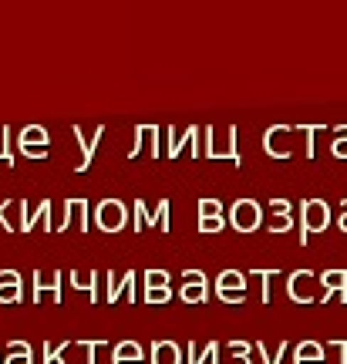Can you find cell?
Masks as SVG:
<instances>
[{
    "instance_id": "1",
    "label": "cell",
    "mask_w": 347,
    "mask_h": 364,
    "mask_svg": "<svg viewBox=\"0 0 347 364\" xmlns=\"http://www.w3.org/2000/svg\"><path fill=\"white\" fill-rule=\"evenodd\" d=\"M300 247H307L310 236L314 233H324L327 223H331V206L324 199H304L300 203Z\"/></svg>"
},
{
    "instance_id": "2",
    "label": "cell",
    "mask_w": 347,
    "mask_h": 364,
    "mask_svg": "<svg viewBox=\"0 0 347 364\" xmlns=\"http://www.w3.org/2000/svg\"><path fill=\"white\" fill-rule=\"evenodd\" d=\"M95 223L102 226L105 233L125 230V206H122L118 199H105V203H98V216H95Z\"/></svg>"
},
{
    "instance_id": "3",
    "label": "cell",
    "mask_w": 347,
    "mask_h": 364,
    "mask_svg": "<svg viewBox=\"0 0 347 364\" xmlns=\"http://www.w3.org/2000/svg\"><path fill=\"white\" fill-rule=\"evenodd\" d=\"M233 226L240 230V233H253L260 230V206L253 199H240V203H233Z\"/></svg>"
},
{
    "instance_id": "4",
    "label": "cell",
    "mask_w": 347,
    "mask_h": 364,
    "mask_svg": "<svg viewBox=\"0 0 347 364\" xmlns=\"http://www.w3.org/2000/svg\"><path fill=\"white\" fill-rule=\"evenodd\" d=\"M186 287H182V300L186 304H203L206 300V273L203 270H186Z\"/></svg>"
},
{
    "instance_id": "5",
    "label": "cell",
    "mask_w": 347,
    "mask_h": 364,
    "mask_svg": "<svg viewBox=\"0 0 347 364\" xmlns=\"http://www.w3.org/2000/svg\"><path fill=\"white\" fill-rule=\"evenodd\" d=\"M149 223L162 226V230L169 233V199H166V203H159V213H155V216H149V209H145V203H142V199L135 203V233H139V230H145Z\"/></svg>"
},
{
    "instance_id": "6",
    "label": "cell",
    "mask_w": 347,
    "mask_h": 364,
    "mask_svg": "<svg viewBox=\"0 0 347 364\" xmlns=\"http://www.w3.org/2000/svg\"><path fill=\"white\" fill-rule=\"evenodd\" d=\"M44 145H48V132L44 129H24L21 132V152H24V156L41 159L44 156Z\"/></svg>"
},
{
    "instance_id": "7",
    "label": "cell",
    "mask_w": 347,
    "mask_h": 364,
    "mask_svg": "<svg viewBox=\"0 0 347 364\" xmlns=\"http://www.w3.org/2000/svg\"><path fill=\"white\" fill-rule=\"evenodd\" d=\"M321 284H324V290H327V294H324V304L334 297V294L341 300H347V273L344 270H327L321 277Z\"/></svg>"
},
{
    "instance_id": "8",
    "label": "cell",
    "mask_w": 347,
    "mask_h": 364,
    "mask_svg": "<svg viewBox=\"0 0 347 364\" xmlns=\"http://www.w3.org/2000/svg\"><path fill=\"white\" fill-rule=\"evenodd\" d=\"M310 280H317V277H314V273H307V270H297L294 277H290L287 290H290V297H294L297 304H314V297H310V290H307Z\"/></svg>"
},
{
    "instance_id": "9",
    "label": "cell",
    "mask_w": 347,
    "mask_h": 364,
    "mask_svg": "<svg viewBox=\"0 0 347 364\" xmlns=\"http://www.w3.org/2000/svg\"><path fill=\"white\" fill-rule=\"evenodd\" d=\"M17 300H21V273H0V304H17Z\"/></svg>"
},
{
    "instance_id": "10",
    "label": "cell",
    "mask_w": 347,
    "mask_h": 364,
    "mask_svg": "<svg viewBox=\"0 0 347 364\" xmlns=\"http://www.w3.org/2000/svg\"><path fill=\"white\" fill-rule=\"evenodd\" d=\"M216 294H246V277L240 270H226L219 273L216 280Z\"/></svg>"
},
{
    "instance_id": "11",
    "label": "cell",
    "mask_w": 347,
    "mask_h": 364,
    "mask_svg": "<svg viewBox=\"0 0 347 364\" xmlns=\"http://www.w3.org/2000/svg\"><path fill=\"white\" fill-rule=\"evenodd\" d=\"M152 364H182L179 344H172V341H155L152 344Z\"/></svg>"
},
{
    "instance_id": "12",
    "label": "cell",
    "mask_w": 347,
    "mask_h": 364,
    "mask_svg": "<svg viewBox=\"0 0 347 364\" xmlns=\"http://www.w3.org/2000/svg\"><path fill=\"white\" fill-rule=\"evenodd\" d=\"M294 364H324V348L317 344V341H304V344H297Z\"/></svg>"
},
{
    "instance_id": "13",
    "label": "cell",
    "mask_w": 347,
    "mask_h": 364,
    "mask_svg": "<svg viewBox=\"0 0 347 364\" xmlns=\"http://www.w3.org/2000/svg\"><path fill=\"white\" fill-rule=\"evenodd\" d=\"M270 209L277 213V223H270L273 233H290V226H294V220H290V203H287V199H273Z\"/></svg>"
},
{
    "instance_id": "14",
    "label": "cell",
    "mask_w": 347,
    "mask_h": 364,
    "mask_svg": "<svg viewBox=\"0 0 347 364\" xmlns=\"http://www.w3.org/2000/svg\"><path fill=\"white\" fill-rule=\"evenodd\" d=\"M115 364H142V344L139 341H122L115 348Z\"/></svg>"
},
{
    "instance_id": "15",
    "label": "cell",
    "mask_w": 347,
    "mask_h": 364,
    "mask_svg": "<svg viewBox=\"0 0 347 364\" xmlns=\"http://www.w3.org/2000/svg\"><path fill=\"white\" fill-rule=\"evenodd\" d=\"M7 351H11V358H4V364H34L31 361V344H24V341H14Z\"/></svg>"
},
{
    "instance_id": "16",
    "label": "cell",
    "mask_w": 347,
    "mask_h": 364,
    "mask_svg": "<svg viewBox=\"0 0 347 364\" xmlns=\"http://www.w3.org/2000/svg\"><path fill=\"white\" fill-rule=\"evenodd\" d=\"M105 135V125H98L95 129V139L91 142H81V149H85V159H81V166H78V172H88L91 169V156H95V149H98V139Z\"/></svg>"
},
{
    "instance_id": "17",
    "label": "cell",
    "mask_w": 347,
    "mask_h": 364,
    "mask_svg": "<svg viewBox=\"0 0 347 364\" xmlns=\"http://www.w3.org/2000/svg\"><path fill=\"white\" fill-rule=\"evenodd\" d=\"M44 290H54V294H58V297H61V277H58V273H54V280H44V277H34V300H41V294H44Z\"/></svg>"
},
{
    "instance_id": "18",
    "label": "cell",
    "mask_w": 347,
    "mask_h": 364,
    "mask_svg": "<svg viewBox=\"0 0 347 364\" xmlns=\"http://www.w3.org/2000/svg\"><path fill=\"white\" fill-rule=\"evenodd\" d=\"M132 287H135V273H125V277H122V280H118V284H112L108 287V304H115L118 297H122V294H125V290H132Z\"/></svg>"
},
{
    "instance_id": "19",
    "label": "cell",
    "mask_w": 347,
    "mask_h": 364,
    "mask_svg": "<svg viewBox=\"0 0 347 364\" xmlns=\"http://www.w3.org/2000/svg\"><path fill=\"white\" fill-rule=\"evenodd\" d=\"M145 284H149V290H169V273L166 270H149L145 273Z\"/></svg>"
},
{
    "instance_id": "20",
    "label": "cell",
    "mask_w": 347,
    "mask_h": 364,
    "mask_svg": "<svg viewBox=\"0 0 347 364\" xmlns=\"http://www.w3.org/2000/svg\"><path fill=\"white\" fill-rule=\"evenodd\" d=\"M230 351L236 354V361H230V364H253V361H250V351H253V344H246V341H233Z\"/></svg>"
},
{
    "instance_id": "21",
    "label": "cell",
    "mask_w": 347,
    "mask_h": 364,
    "mask_svg": "<svg viewBox=\"0 0 347 364\" xmlns=\"http://www.w3.org/2000/svg\"><path fill=\"white\" fill-rule=\"evenodd\" d=\"M219 354V344H206V351L199 354L196 344H189V364H206V358H216Z\"/></svg>"
},
{
    "instance_id": "22",
    "label": "cell",
    "mask_w": 347,
    "mask_h": 364,
    "mask_svg": "<svg viewBox=\"0 0 347 364\" xmlns=\"http://www.w3.org/2000/svg\"><path fill=\"white\" fill-rule=\"evenodd\" d=\"M199 216H203V220H216V216H223L219 199H203V203H199Z\"/></svg>"
},
{
    "instance_id": "23",
    "label": "cell",
    "mask_w": 347,
    "mask_h": 364,
    "mask_svg": "<svg viewBox=\"0 0 347 364\" xmlns=\"http://www.w3.org/2000/svg\"><path fill=\"white\" fill-rule=\"evenodd\" d=\"M257 351L263 354V364H280V358L287 354V344H280V348H277V354H267V348H263V344H257Z\"/></svg>"
},
{
    "instance_id": "24",
    "label": "cell",
    "mask_w": 347,
    "mask_h": 364,
    "mask_svg": "<svg viewBox=\"0 0 347 364\" xmlns=\"http://www.w3.org/2000/svg\"><path fill=\"white\" fill-rule=\"evenodd\" d=\"M226 223H223V216H216V220H199V233H219Z\"/></svg>"
},
{
    "instance_id": "25",
    "label": "cell",
    "mask_w": 347,
    "mask_h": 364,
    "mask_svg": "<svg viewBox=\"0 0 347 364\" xmlns=\"http://www.w3.org/2000/svg\"><path fill=\"white\" fill-rule=\"evenodd\" d=\"M71 284H75L78 290H95V273H91V277H81V273H71Z\"/></svg>"
},
{
    "instance_id": "26",
    "label": "cell",
    "mask_w": 347,
    "mask_h": 364,
    "mask_svg": "<svg viewBox=\"0 0 347 364\" xmlns=\"http://www.w3.org/2000/svg\"><path fill=\"white\" fill-rule=\"evenodd\" d=\"M337 132H341V139L334 142V156L337 159H347V125H344V129H337Z\"/></svg>"
},
{
    "instance_id": "27",
    "label": "cell",
    "mask_w": 347,
    "mask_h": 364,
    "mask_svg": "<svg viewBox=\"0 0 347 364\" xmlns=\"http://www.w3.org/2000/svg\"><path fill=\"white\" fill-rule=\"evenodd\" d=\"M196 135H199V132H196V129H189V132H186V142H193ZM179 152H182V142H172V149H169V156L176 159V156H179Z\"/></svg>"
},
{
    "instance_id": "28",
    "label": "cell",
    "mask_w": 347,
    "mask_h": 364,
    "mask_svg": "<svg viewBox=\"0 0 347 364\" xmlns=\"http://www.w3.org/2000/svg\"><path fill=\"white\" fill-rule=\"evenodd\" d=\"M81 344H85V351H88V364H95V358H91V354L98 351V344H102V341H81Z\"/></svg>"
},
{
    "instance_id": "29",
    "label": "cell",
    "mask_w": 347,
    "mask_h": 364,
    "mask_svg": "<svg viewBox=\"0 0 347 364\" xmlns=\"http://www.w3.org/2000/svg\"><path fill=\"white\" fill-rule=\"evenodd\" d=\"M314 132H317V129H304V135H307V139H314ZM307 156L314 159V142H307Z\"/></svg>"
},
{
    "instance_id": "30",
    "label": "cell",
    "mask_w": 347,
    "mask_h": 364,
    "mask_svg": "<svg viewBox=\"0 0 347 364\" xmlns=\"http://www.w3.org/2000/svg\"><path fill=\"white\" fill-rule=\"evenodd\" d=\"M341 230L347 233V199H344V216H341Z\"/></svg>"
}]
</instances>
